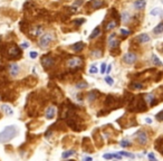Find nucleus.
Segmentation results:
<instances>
[{"label":"nucleus","mask_w":163,"mask_h":161,"mask_svg":"<svg viewBox=\"0 0 163 161\" xmlns=\"http://www.w3.org/2000/svg\"><path fill=\"white\" fill-rule=\"evenodd\" d=\"M146 110V102L142 96H136L131 103H128V111L131 112H145Z\"/></svg>","instance_id":"1"},{"label":"nucleus","mask_w":163,"mask_h":161,"mask_svg":"<svg viewBox=\"0 0 163 161\" xmlns=\"http://www.w3.org/2000/svg\"><path fill=\"white\" fill-rule=\"evenodd\" d=\"M17 136V128L15 125H9L0 132V142L6 143Z\"/></svg>","instance_id":"2"},{"label":"nucleus","mask_w":163,"mask_h":161,"mask_svg":"<svg viewBox=\"0 0 163 161\" xmlns=\"http://www.w3.org/2000/svg\"><path fill=\"white\" fill-rule=\"evenodd\" d=\"M21 49L18 46H11L7 50V58L8 59H18L21 57Z\"/></svg>","instance_id":"3"},{"label":"nucleus","mask_w":163,"mask_h":161,"mask_svg":"<svg viewBox=\"0 0 163 161\" xmlns=\"http://www.w3.org/2000/svg\"><path fill=\"white\" fill-rule=\"evenodd\" d=\"M53 40H54V37L51 34H44L39 39V46L42 48H47L51 44Z\"/></svg>","instance_id":"4"},{"label":"nucleus","mask_w":163,"mask_h":161,"mask_svg":"<svg viewBox=\"0 0 163 161\" xmlns=\"http://www.w3.org/2000/svg\"><path fill=\"white\" fill-rule=\"evenodd\" d=\"M135 139L141 145H145L149 141V137H147V133L144 130H140L135 134Z\"/></svg>","instance_id":"5"},{"label":"nucleus","mask_w":163,"mask_h":161,"mask_svg":"<svg viewBox=\"0 0 163 161\" xmlns=\"http://www.w3.org/2000/svg\"><path fill=\"white\" fill-rule=\"evenodd\" d=\"M82 148L85 152H94V147H93V143L91 142L90 138L85 137L83 138V141H82Z\"/></svg>","instance_id":"6"},{"label":"nucleus","mask_w":163,"mask_h":161,"mask_svg":"<svg viewBox=\"0 0 163 161\" xmlns=\"http://www.w3.org/2000/svg\"><path fill=\"white\" fill-rule=\"evenodd\" d=\"M93 139L95 141V143H96V147H97L98 149L99 148H102L103 145H104V140H103V137H102V134L99 133V130H94V132H93Z\"/></svg>","instance_id":"7"},{"label":"nucleus","mask_w":163,"mask_h":161,"mask_svg":"<svg viewBox=\"0 0 163 161\" xmlns=\"http://www.w3.org/2000/svg\"><path fill=\"white\" fill-rule=\"evenodd\" d=\"M42 64L45 69H49L50 67H53L55 65V58L50 57V56H44L42 58Z\"/></svg>","instance_id":"8"},{"label":"nucleus","mask_w":163,"mask_h":161,"mask_svg":"<svg viewBox=\"0 0 163 161\" xmlns=\"http://www.w3.org/2000/svg\"><path fill=\"white\" fill-rule=\"evenodd\" d=\"M83 64V59L80 57H70L67 61V66L69 68H77Z\"/></svg>","instance_id":"9"},{"label":"nucleus","mask_w":163,"mask_h":161,"mask_svg":"<svg viewBox=\"0 0 163 161\" xmlns=\"http://www.w3.org/2000/svg\"><path fill=\"white\" fill-rule=\"evenodd\" d=\"M108 46L111 47V49H115V48H118L120 46V40L116 38V35H110L108 37Z\"/></svg>","instance_id":"10"},{"label":"nucleus","mask_w":163,"mask_h":161,"mask_svg":"<svg viewBox=\"0 0 163 161\" xmlns=\"http://www.w3.org/2000/svg\"><path fill=\"white\" fill-rule=\"evenodd\" d=\"M123 61L126 63V64H133V63H135L136 61V55L134 53H126L124 55V57H123Z\"/></svg>","instance_id":"11"},{"label":"nucleus","mask_w":163,"mask_h":161,"mask_svg":"<svg viewBox=\"0 0 163 161\" xmlns=\"http://www.w3.org/2000/svg\"><path fill=\"white\" fill-rule=\"evenodd\" d=\"M30 35L31 36H42L43 33H44V28L42 26H35V27H31L30 28Z\"/></svg>","instance_id":"12"},{"label":"nucleus","mask_w":163,"mask_h":161,"mask_svg":"<svg viewBox=\"0 0 163 161\" xmlns=\"http://www.w3.org/2000/svg\"><path fill=\"white\" fill-rule=\"evenodd\" d=\"M98 95H99V92H98V91H96V89L90 91V92H88V94H87V100H88V102H90V103L94 102L95 100H97Z\"/></svg>","instance_id":"13"},{"label":"nucleus","mask_w":163,"mask_h":161,"mask_svg":"<svg viewBox=\"0 0 163 161\" xmlns=\"http://www.w3.org/2000/svg\"><path fill=\"white\" fill-rule=\"evenodd\" d=\"M45 115H46V118H47L48 120L54 119V118H55V115H56V107H54V106L47 107Z\"/></svg>","instance_id":"14"},{"label":"nucleus","mask_w":163,"mask_h":161,"mask_svg":"<svg viewBox=\"0 0 163 161\" xmlns=\"http://www.w3.org/2000/svg\"><path fill=\"white\" fill-rule=\"evenodd\" d=\"M9 74L11 76H17L19 74V66L17 64H10L9 65Z\"/></svg>","instance_id":"15"},{"label":"nucleus","mask_w":163,"mask_h":161,"mask_svg":"<svg viewBox=\"0 0 163 161\" xmlns=\"http://www.w3.org/2000/svg\"><path fill=\"white\" fill-rule=\"evenodd\" d=\"M90 6L92 9H98L103 6V1L102 0H92L90 2Z\"/></svg>","instance_id":"16"},{"label":"nucleus","mask_w":163,"mask_h":161,"mask_svg":"<svg viewBox=\"0 0 163 161\" xmlns=\"http://www.w3.org/2000/svg\"><path fill=\"white\" fill-rule=\"evenodd\" d=\"M145 5H146L145 0H136V1L134 2V7L136 9H139V10L143 9L144 7H145Z\"/></svg>","instance_id":"17"},{"label":"nucleus","mask_w":163,"mask_h":161,"mask_svg":"<svg viewBox=\"0 0 163 161\" xmlns=\"http://www.w3.org/2000/svg\"><path fill=\"white\" fill-rule=\"evenodd\" d=\"M84 46H85L84 43L79 42V43H76V44L72 45V49H73L74 51H80V50L84 48Z\"/></svg>","instance_id":"18"},{"label":"nucleus","mask_w":163,"mask_h":161,"mask_svg":"<svg viewBox=\"0 0 163 161\" xmlns=\"http://www.w3.org/2000/svg\"><path fill=\"white\" fill-rule=\"evenodd\" d=\"M144 87V85L142 83H139V82H132L130 84V88L131 89H142Z\"/></svg>","instance_id":"19"},{"label":"nucleus","mask_w":163,"mask_h":161,"mask_svg":"<svg viewBox=\"0 0 163 161\" xmlns=\"http://www.w3.org/2000/svg\"><path fill=\"white\" fill-rule=\"evenodd\" d=\"M149 40H150V37H149V35H146V34H141L140 36H138L139 43H147Z\"/></svg>","instance_id":"20"},{"label":"nucleus","mask_w":163,"mask_h":161,"mask_svg":"<svg viewBox=\"0 0 163 161\" xmlns=\"http://www.w3.org/2000/svg\"><path fill=\"white\" fill-rule=\"evenodd\" d=\"M116 25H117V22L115 20H112V21H110L108 24L106 25L105 29H106V30H112V29H114V28L116 27Z\"/></svg>","instance_id":"21"},{"label":"nucleus","mask_w":163,"mask_h":161,"mask_svg":"<svg viewBox=\"0 0 163 161\" xmlns=\"http://www.w3.org/2000/svg\"><path fill=\"white\" fill-rule=\"evenodd\" d=\"M1 107H2V110L6 112V114H8V115H12V114H13V111H12V108L10 107V106L6 105V104H3Z\"/></svg>","instance_id":"22"},{"label":"nucleus","mask_w":163,"mask_h":161,"mask_svg":"<svg viewBox=\"0 0 163 161\" xmlns=\"http://www.w3.org/2000/svg\"><path fill=\"white\" fill-rule=\"evenodd\" d=\"M99 33H101V28L99 27H96L93 31H92V34H91V36H90V38L91 39H93V38H95V37H97L98 35H99Z\"/></svg>","instance_id":"23"},{"label":"nucleus","mask_w":163,"mask_h":161,"mask_svg":"<svg viewBox=\"0 0 163 161\" xmlns=\"http://www.w3.org/2000/svg\"><path fill=\"white\" fill-rule=\"evenodd\" d=\"M91 55L95 58H99L102 56V50L101 49H94V50L91 51Z\"/></svg>","instance_id":"24"},{"label":"nucleus","mask_w":163,"mask_h":161,"mask_svg":"<svg viewBox=\"0 0 163 161\" xmlns=\"http://www.w3.org/2000/svg\"><path fill=\"white\" fill-rule=\"evenodd\" d=\"M154 34H161V33H163V21L162 22H160L157 27L154 28Z\"/></svg>","instance_id":"25"},{"label":"nucleus","mask_w":163,"mask_h":161,"mask_svg":"<svg viewBox=\"0 0 163 161\" xmlns=\"http://www.w3.org/2000/svg\"><path fill=\"white\" fill-rule=\"evenodd\" d=\"M87 86H88V84L86 83V82H83V81H79L78 83L76 84V87L79 88V89H84V88H86Z\"/></svg>","instance_id":"26"},{"label":"nucleus","mask_w":163,"mask_h":161,"mask_svg":"<svg viewBox=\"0 0 163 161\" xmlns=\"http://www.w3.org/2000/svg\"><path fill=\"white\" fill-rule=\"evenodd\" d=\"M74 153H75V151H74V150H68V151H66V152L63 153L62 157H63L64 159H66V158H69V157H72Z\"/></svg>","instance_id":"27"},{"label":"nucleus","mask_w":163,"mask_h":161,"mask_svg":"<svg viewBox=\"0 0 163 161\" xmlns=\"http://www.w3.org/2000/svg\"><path fill=\"white\" fill-rule=\"evenodd\" d=\"M152 62H153V64H155L157 66H161V65H162L161 61H160V59H159L155 55H152Z\"/></svg>","instance_id":"28"},{"label":"nucleus","mask_w":163,"mask_h":161,"mask_svg":"<svg viewBox=\"0 0 163 161\" xmlns=\"http://www.w3.org/2000/svg\"><path fill=\"white\" fill-rule=\"evenodd\" d=\"M111 112V110H106V108H104V110H101V111H98L97 112V117H104V115H106V114H108Z\"/></svg>","instance_id":"29"},{"label":"nucleus","mask_w":163,"mask_h":161,"mask_svg":"<svg viewBox=\"0 0 163 161\" xmlns=\"http://www.w3.org/2000/svg\"><path fill=\"white\" fill-rule=\"evenodd\" d=\"M120 144H121V147H123V148H128V147H131V145H132L131 142L127 141V140H123Z\"/></svg>","instance_id":"30"},{"label":"nucleus","mask_w":163,"mask_h":161,"mask_svg":"<svg viewBox=\"0 0 163 161\" xmlns=\"http://www.w3.org/2000/svg\"><path fill=\"white\" fill-rule=\"evenodd\" d=\"M155 119H157L159 122H162V121H163V110L160 111L157 115H155Z\"/></svg>","instance_id":"31"},{"label":"nucleus","mask_w":163,"mask_h":161,"mask_svg":"<svg viewBox=\"0 0 163 161\" xmlns=\"http://www.w3.org/2000/svg\"><path fill=\"white\" fill-rule=\"evenodd\" d=\"M120 154H121V156H124V157H127V158H134V154H132V153H128V152H125V151H121Z\"/></svg>","instance_id":"32"},{"label":"nucleus","mask_w":163,"mask_h":161,"mask_svg":"<svg viewBox=\"0 0 163 161\" xmlns=\"http://www.w3.org/2000/svg\"><path fill=\"white\" fill-rule=\"evenodd\" d=\"M97 72H98L97 67H96L95 65H92V66H91V68H90V73H91V74H96Z\"/></svg>","instance_id":"33"},{"label":"nucleus","mask_w":163,"mask_h":161,"mask_svg":"<svg viewBox=\"0 0 163 161\" xmlns=\"http://www.w3.org/2000/svg\"><path fill=\"white\" fill-rule=\"evenodd\" d=\"M105 82L108 85H113V78L112 77H110V76H107V77H105Z\"/></svg>","instance_id":"34"},{"label":"nucleus","mask_w":163,"mask_h":161,"mask_svg":"<svg viewBox=\"0 0 163 161\" xmlns=\"http://www.w3.org/2000/svg\"><path fill=\"white\" fill-rule=\"evenodd\" d=\"M103 158L106 159V160H110V159H113V158H114V154H111V153H106V154L103 156Z\"/></svg>","instance_id":"35"},{"label":"nucleus","mask_w":163,"mask_h":161,"mask_svg":"<svg viewBox=\"0 0 163 161\" xmlns=\"http://www.w3.org/2000/svg\"><path fill=\"white\" fill-rule=\"evenodd\" d=\"M101 73H106V64L105 63H103V64L101 65Z\"/></svg>","instance_id":"36"},{"label":"nucleus","mask_w":163,"mask_h":161,"mask_svg":"<svg viewBox=\"0 0 163 161\" xmlns=\"http://www.w3.org/2000/svg\"><path fill=\"white\" fill-rule=\"evenodd\" d=\"M29 56H30V58H36L37 56H38V53H37V51H30Z\"/></svg>","instance_id":"37"},{"label":"nucleus","mask_w":163,"mask_h":161,"mask_svg":"<svg viewBox=\"0 0 163 161\" xmlns=\"http://www.w3.org/2000/svg\"><path fill=\"white\" fill-rule=\"evenodd\" d=\"M121 34L123 36H128L130 34H131V31H128V30H125V29H121Z\"/></svg>","instance_id":"38"},{"label":"nucleus","mask_w":163,"mask_h":161,"mask_svg":"<svg viewBox=\"0 0 163 161\" xmlns=\"http://www.w3.org/2000/svg\"><path fill=\"white\" fill-rule=\"evenodd\" d=\"M111 53H112V55H118V53H120V48H115V49H111Z\"/></svg>","instance_id":"39"},{"label":"nucleus","mask_w":163,"mask_h":161,"mask_svg":"<svg viewBox=\"0 0 163 161\" xmlns=\"http://www.w3.org/2000/svg\"><path fill=\"white\" fill-rule=\"evenodd\" d=\"M149 159H150V161H158L157 159H155V157H154L153 153H149Z\"/></svg>","instance_id":"40"},{"label":"nucleus","mask_w":163,"mask_h":161,"mask_svg":"<svg viewBox=\"0 0 163 161\" xmlns=\"http://www.w3.org/2000/svg\"><path fill=\"white\" fill-rule=\"evenodd\" d=\"M83 22H84V19H80V20H76V21H74V24L78 26V25H82Z\"/></svg>","instance_id":"41"},{"label":"nucleus","mask_w":163,"mask_h":161,"mask_svg":"<svg viewBox=\"0 0 163 161\" xmlns=\"http://www.w3.org/2000/svg\"><path fill=\"white\" fill-rule=\"evenodd\" d=\"M21 47H23V48H28L29 44L28 43H23V44H21Z\"/></svg>","instance_id":"42"},{"label":"nucleus","mask_w":163,"mask_h":161,"mask_svg":"<svg viewBox=\"0 0 163 161\" xmlns=\"http://www.w3.org/2000/svg\"><path fill=\"white\" fill-rule=\"evenodd\" d=\"M111 69H112V66L108 65V66H107V69H106V73H110V72H111Z\"/></svg>","instance_id":"43"},{"label":"nucleus","mask_w":163,"mask_h":161,"mask_svg":"<svg viewBox=\"0 0 163 161\" xmlns=\"http://www.w3.org/2000/svg\"><path fill=\"white\" fill-rule=\"evenodd\" d=\"M85 161H93V159H92L91 157H86V158H85Z\"/></svg>","instance_id":"44"},{"label":"nucleus","mask_w":163,"mask_h":161,"mask_svg":"<svg viewBox=\"0 0 163 161\" xmlns=\"http://www.w3.org/2000/svg\"><path fill=\"white\" fill-rule=\"evenodd\" d=\"M83 3V0H79V1H76L75 2V5H82Z\"/></svg>","instance_id":"45"},{"label":"nucleus","mask_w":163,"mask_h":161,"mask_svg":"<svg viewBox=\"0 0 163 161\" xmlns=\"http://www.w3.org/2000/svg\"><path fill=\"white\" fill-rule=\"evenodd\" d=\"M145 121H146V123H149V124H150V123L152 122V120H151V119H146Z\"/></svg>","instance_id":"46"},{"label":"nucleus","mask_w":163,"mask_h":161,"mask_svg":"<svg viewBox=\"0 0 163 161\" xmlns=\"http://www.w3.org/2000/svg\"><path fill=\"white\" fill-rule=\"evenodd\" d=\"M160 152H161V153H162V154H163V147H162V148L160 149Z\"/></svg>","instance_id":"47"},{"label":"nucleus","mask_w":163,"mask_h":161,"mask_svg":"<svg viewBox=\"0 0 163 161\" xmlns=\"http://www.w3.org/2000/svg\"><path fill=\"white\" fill-rule=\"evenodd\" d=\"M67 161H75V160H67Z\"/></svg>","instance_id":"48"},{"label":"nucleus","mask_w":163,"mask_h":161,"mask_svg":"<svg viewBox=\"0 0 163 161\" xmlns=\"http://www.w3.org/2000/svg\"><path fill=\"white\" fill-rule=\"evenodd\" d=\"M0 100H1V96H0Z\"/></svg>","instance_id":"49"},{"label":"nucleus","mask_w":163,"mask_h":161,"mask_svg":"<svg viewBox=\"0 0 163 161\" xmlns=\"http://www.w3.org/2000/svg\"><path fill=\"white\" fill-rule=\"evenodd\" d=\"M162 50H163V47H162Z\"/></svg>","instance_id":"50"},{"label":"nucleus","mask_w":163,"mask_h":161,"mask_svg":"<svg viewBox=\"0 0 163 161\" xmlns=\"http://www.w3.org/2000/svg\"><path fill=\"white\" fill-rule=\"evenodd\" d=\"M0 118H1V115H0Z\"/></svg>","instance_id":"51"}]
</instances>
